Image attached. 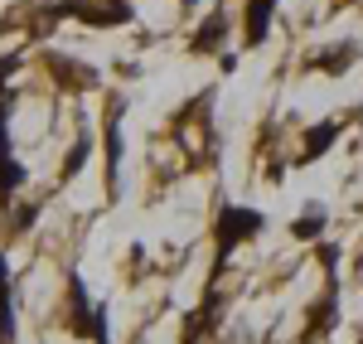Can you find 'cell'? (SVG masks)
Wrapping results in <instances>:
<instances>
[{"label":"cell","instance_id":"cell-1","mask_svg":"<svg viewBox=\"0 0 363 344\" xmlns=\"http://www.w3.org/2000/svg\"><path fill=\"white\" fill-rule=\"evenodd\" d=\"M262 223H267V218H262L257 209H223V213H218V262H223L238 243L257 238Z\"/></svg>","mask_w":363,"mask_h":344},{"label":"cell","instance_id":"cell-2","mask_svg":"<svg viewBox=\"0 0 363 344\" xmlns=\"http://www.w3.org/2000/svg\"><path fill=\"white\" fill-rule=\"evenodd\" d=\"M272 10H277V0H247V25H242V39H247V44H262V39H267Z\"/></svg>","mask_w":363,"mask_h":344},{"label":"cell","instance_id":"cell-3","mask_svg":"<svg viewBox=\"0 0 363 344\" xmlns=\"http://www.w3.org/2000/svg\"><path fill=\"white\" fill-rule=\"evenodd\" d=\"M223 34H228V15H223V10H213V15L203 20V34H194V44H189V49H194V54H208V49H218V39H223Z\"/></svg>","mask_w":363,"mask_h":344},{"label":"cell","instance_id":"cell-4","mask_svg":"<svg viewBox=\"0 0 363 344\" xmlns=\"http://www.w3.org/2000/svg\"><path fill=\"white\" fill-rule=\"evenodd\" d=\"M359 58V44H344V49H330V54L310 58V68H325V73H344L349 63Z\"/></svg>","mask_w":363,"mask_h":344},{"label":"cell","instance_id":"cell-5","mask_svg":"<svg viewBox=\"0 0 363 344\" xmlns=\"http://www.w3.org/2000/svg\"><path fill=\"white\" fill-rule=\"evenodd\" d=\"M335 136H339V126H335V121H325V126H315V131L306 136V155H301V160H315V155H325Z\"/></svg>","mask_w":363,"mask_h":344},{"label":"cell","instance_id":"cell-6","mask_svg":"<svg viewBox=\"0 0 363 344\" xmlns=\"http://www.w3.org/2000/svg\"><path fill=\"white\" fill-rule=\"evenodd\" d=\"M320 228H325V218H320V213H306V218H296V238H320Z\"/></svg>","mask_w":363,"mask_h":344}]
</instances>
